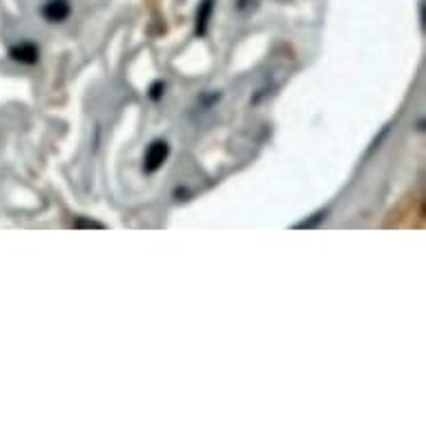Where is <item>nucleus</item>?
I'll return each mask as SVG.
<instances>
[{"instance_id": "20e7f679", "label": "nucleus", "mask_w": 426, "mask_h": 426, "mask_svg": "<svg viewBox=\"0 0 426 426\" xmlns=\"http://www.w3.org/2000/svg\"><path fill=\"white\" fill-rule=\"evenodd\" d=\"M214 14V0H201L197 9V34L205 36L210 27V18Z\"/></svg>"}, {"instance_id": "39448f33", "label": "nucleus", "mask_w": 426, "mask_h": 426, "mask_svg": "<svg viewBox=\"0 0 426 426\" xmlns=\"http://www.w3.org/2000/svg\"><path fill=\"white\" fill-rule=\"evenodd\" d=\"M163 94H165V83H163V81H154V83L150 85V89H148V96H150V101H154V103H159V101L163 98Z\"/></svg>"}, {"instance_id": "7ed1b4c3", "label": "nucleus", "mask_w": 426, "mask_h": 426, "mask_svg": "<svg viewBox=\"0 0 426 426\" xmlns=\"http://www.w3.org/2000/svg\"><path fill=\"white\" fill-rule=\"evenodd\" d=\"M72 14V7L67 0H49L43 7V16L49 20V22H63L67 20V16Z\"/></svg>"}, {"instance_id": "423d86ee", "label": "nucleus", "mask_w": 426, "mask_h": 426, "mask_svg": "<svg viewBox=\"0 0 426 426\" xmlns=\"http://www.w3.org/2000/svg\"><path fill=\"white\" fill-rule=\"evenodd\" d=\"M326 210H321V212H317V214H313V219H306V221H302V224H297L295 228H315V226H319L321 221H326Z\"/></svg>"}, {"instance_id": "f03ea898", "label": "nucleus", "mask_w": 426, "mask_h": 426, "mask_svg": "<svg viewBox=\"0 0 426 426\" xmlns=\"http://www.w3.org/2000/svg\"><path fill=\"white\" fill-rule=\"evenodd\" d=\"M9 56L16 63H22V65H36L41 51H38V47L34 43H20L9 49Z\"/></svg>"}, {"instance_id": "f257e3e1", "label": "nucleus", "mask_w": 426, "mask_h": 426, "mask_svg": "<svg viewBox=\"0 0 426 426\" xmlns=\"http://www.w3.org/2000/svg\"><path fill=\"white\" fill-rule=\"evenodd\" d=\"M170 157V146H167V141L163 138H157L152 141L146 150V157H143V172L148 174H154L157 170H161L163 163Z\"/></svg>"}, {"instance_id": "0eeeda50", "label": "nucleus", "mask_w": 426, "mask_h": 426, "mask_svg": "<svg viewBox=\"0 0 426 426\" xmlns=\"http://www.w3.org/2000/svg\"><path fill=\"white\" fill-rule=\"evenodd\" d=\"M74 228H94V230H105V224L94 221V219L79 217V219H76V221H74Z\"/></svg>"}]
</instances>
